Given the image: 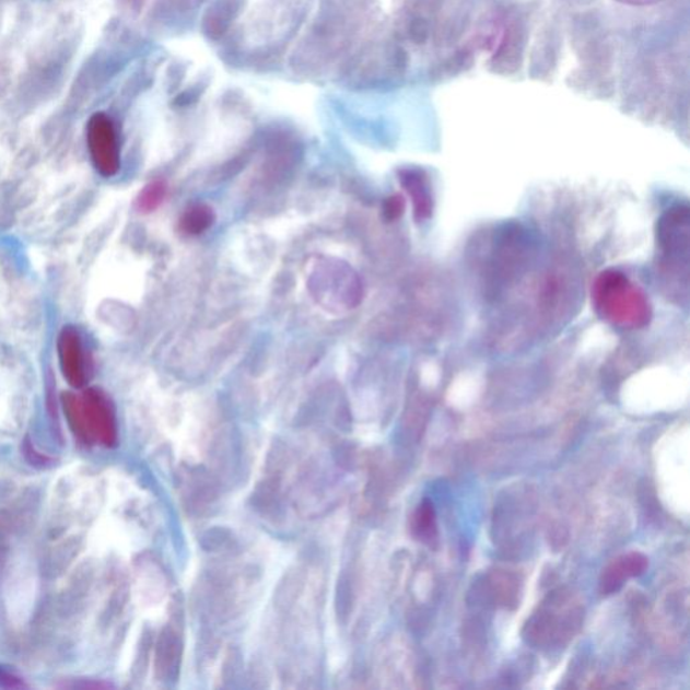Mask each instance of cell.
<instances>
[{"mask_svg":"<svg viewBox=\"0 0 690 690\" xmlns=\"http://www.w3.org/2000/svg\"><path fill=\"white\" fill-rule=\"evenodd\" d=\"M597 311L613 326L635 328L648 320V305L640 290L617 271H608L597 280L595 288Z\"/></svg>","mask_w":690,"mask_h":690,"instance_id":"1","label":"cell"},{"mask_svg":"<svg viewBox=\"0 0 690 690\" xmlns=\"http://www.w3.org/2000/svg\"><path fill=\"white\" fill-rule=\"evenodd\" d=\"M165 195L166 188L164 184L155 182L148 185V187L142 190L141 196H139V210H142L143 212L154 211L155 208L164 201Z\"/></svg>","mask_w":690,"mask_h":690,"instance_id":"9","label":"cell"},{"mask_svg":"<svg viewBox=\"0 0 690 690\" xmlns=\"http://www.w3.org/2000/svg\"><path fill=\"white\" fill-rule=\"evenodd\" d=\"M648 568V559L640 552L618 557L603 570L599 580L600 594H617L628 580L643 575Z\"/></svg>","mask_w":690,"mask_h":690,"instance_id":"4","label":"cell"},{"mask_svg":"<svg viewBox=\"0 0 690 690\" xmlns=\"http://www.w3.org/2000/svg\"><path fill=\"white\" fill-rule=\"evenodd\" d=\"M213 223L211 208L199 204L189 208L182 219V229L189 235H199L210 229Z\"/></svg>","mask_w":690,"mask_h":690,"instance_id":"8","label":"cell"},{"mask_svg":"<svg viewBox=\"0 0 690 690\" xmlns=\"http://www.w3.org/2000/svg\"><path fill=\"white\" fill-rule=\"evenodd\" d=\"M414 531L421 541L433 545L438 539L436 512L431 501H423L414 515Z\"/></svg>","mask_w":690,"mask_h":690,"instance_id":"7","label":"cell"},{"mask_svg":"<svg viewBox=\"0 0 690 690\" xmlns=\"http://www.w3.org/2000/svg\"><path fill=\"white\" fill-rule=\"evenodd\" d=\"M404 199L399 196H393L387 199L385 204V214L388 220H396L401 217L404 212Z\"/></svg>","mask_w":690,"mask_h":690,"instance_id":"10","label":"cell"},{"mask_svg":"<svg viewBox=\"0 0 690 690\" xmlns=\"http://www.w3.org/2000/svg\"><path fill=\"white\" fill-rule=\"evenodd\" d=\"M620 2L641 5V4H651V3L659 2V0H620Z\"/></svg>","mask_w":690,"mask_h":690,"instance_id":"11","label":"cell"},{"mask_svg":"<svg viewBox=\"0 0 690 690\" xmlns=\"http://www.w3.org/2000/svg\"><path fill=\"white\" fill-rule=\"evenodd\" d=\"M658 242L663 265L675 276H680L678 266L689 265V212L687 208H673L659 222Z\"/></svg>","mask_w":690,"mask_h":690,"instance_id":"2","label":"cell"},{"mask_svg":"<svg viewBox=\"0 0 690 690\" xmlns=\"http://www.w3.org/2000/svg\"><path fill=\"white\" fill-rule=\"evenodd\" d=\"M58 359L63 376L69 384L80 387L85 381V364L83 344L77 329L66 327L58 336Z\"/></svg>","mask_w":690,"mask_h":690,"instance_id":"5","label":"cell"},{"mask_svg":"<svg viewBox=\"0 0 690 690\" xmlns=\"http://www.w3.org/2000/svg\"><path fill=\"white\" fill-rule=\"evenodd\" d=\"M86 139L96 171L104 177L115 176L120 167V156L112 119L104 114L92 116L86 127Z\"/></svg>","mask_w":690,"mask_h":690,"instance_id":"3","label":"cell"},{"mask_svg":"<svg viewBox=\"0 0 690 690\" xmlns=\"http://www.w3.org/2000/svg\"><path fill=\"white\" fill-rule=\"evenodd\" d=\"M401 183L413 199L416 217L425 220L431 217L432 197L425 176L419 171H404Z\"/></svg>","mask_w":690,"mask_h":690,"instance_id":"6","label":"cell"}]
</instances>
